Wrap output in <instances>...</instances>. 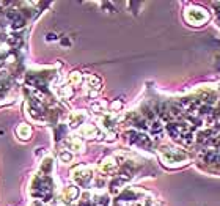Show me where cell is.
<instances>
[{
    "label": "cell",
    "mask_w": 220,
    "mask_h": 206,
    "mask_svg": "<svg viewBox=\"0 0 220 206\" xmlns=\"http://www.w3.org/2000/svg\"><path fill=\"white\" fill-rule=\"evenodd\" d=\"M71 80H72L74 83H79V82L82 80L80 74H79V72H72V75H71Z\"/></svg>",
    "instance_id": "obj_3"
},
{
    "label": "cell",
    "mask_w": 220,
    "mask_h": 206,
    "mask_svg": "<svg viewBox=\"0 0 220 206\" xmlns=\"http://www.w3.org/2000/svg\"><path fill=\"white\" fill-rule=\"evenodd\" d=\"M30 134H31V131H30V127L28 126H25V124H22V126H19L17 127V135L20 137V138H30Z\"/></svg>",
    "instance_id": "obj_1"
},
{
    "label": "cell",
    "mask_w": 220,
    "mask_h": 206,
    "mask_svg": "<svg viewBox=\"0 0 220 206\" xmlns=\"http://www.w3.org/2000/svg\"><path fill=\"white\" fill-rule=\"evenodd\" d=\"M88 85L93 86V88H99V85H101V82H99L97 77H94V75H90L88 77Z\"/></svg>",
    "instance_id": "obj_2"
},
{
    "label": "cell",
    "mask_w": 220,
    "mask_h": 206,
    "mask_svg": "<svg viewBox=\"0 0 220 206\" xmlns=\"http://www.w3.org/2000/svg\"><path fill=\"white\" fill-rule=\"evenodd\" d=\"M61 160H71V154L69 153H63L61 154Z\"/></svg>",
    "instance_id": "obj_4"
}]
</instances>
